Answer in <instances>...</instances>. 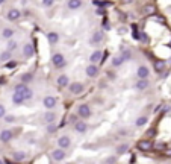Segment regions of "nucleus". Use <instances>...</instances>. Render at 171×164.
Listing matches in <instances>:
<instances>
[{"label":"nucleus","instance_id":"f257e3e1","mask_svg":"<svg viewBox=\"0 0 171 164\" xmlns=\"http://www.w3.org/2000/svg\"><path fill=\"white\" fill-rule=\"evenodd\" d=\"M52 62H53V65H55V67H62V65L65 64L64 55H62V53H56V55H53Z\"/></svg>","mask_w":171,"mask_h":164},{"label":"nucleus","instance_id":"f03ea898","mask_svg":"<svg viewBox=\"0 0 171 164\" xmlns=\"http://www.w3.org/2000/svg\"><path fill=\"white\" fill-rule=\"evenodd\" d=\"M70 91H71L73 94H80V93L84 91V85L79 84V82H74V84L70 85Z\"/></svg>","mask_w":171,"mask_h":164},{"label":"nucleus","instance_id":"7ed1b4c3","mask_svg":"<svg viewBox=\"0 0 171 164\" xmlns=\"http://www.w3.org/2000/svg\"><path fill=\"white\" fill-rule=\"evenodd\" d=\"M55 105H56V99H55L53 96H47V97L44 99V106H45L47 110L55 108Z\"/></svg>","mask_w":171,"mask_h":164},{"label":"nucleus","instance_id":"20e7f679","mask_svg":"<svg viewBox=\"0 0 171 164\" xmlns=\"http://www.w3.org/2000/svg\"><path fill=\"white\" fill-rule=\"evenodd\" d=\"M79 116L84 117V119H86V117L91 116V110H89L88 105H80V106H79Z\"/></svg>","mask_w":171,"mask_h":164},{"label":"nucleus","instance_id":"39448f33","mask_svg":"<svg viewBox=\"0 0 171 164\" xmlns=\"http://www.w3.org/2000/svg\"><path fill=\"white\" fill-rule=\"evenodd\" d=\"M64 157H65V152L62 151V147H59L58 151H55V152L52 154V158H53L55 161H62Z\"/></svg>","mask_w":171,"mask_h":164},{"label":"nucleus","instance_id":"423d86ee","mask_svg":"<svg viewBox=\"0 0 171 164\" xmlns=\"http://www.w3.org/2000/svg\"><path fill=\"white\" fill-rule=\"evenodd\" d=\"M138 147H139L141 151H144V152H148L153 146H151V143H150L148 140H142V141H139V143H138Z\"/></svg>","mask_w":171,"mask_h":164},{"label":"nucleus","instance_id":"0eeeda50","mask_svg":"<svg viewBox=\"0 0 171 164\" xmlns=\"http://www.w3.org/2000/svg\"><path fill=\"white\" fill-rule=\"evenodd\" d=\"M20 11L18 9H11L9 12H8V20H11V21H14V20H18L20 18Z\"/></svg>","mask_w":171,"mask_h":164},{"label":"nucleus","instance_id":"6e6552de","mask_svg":"<svg viewBox=\"0 0 171 164\" xmlns=\"http://www.w3.org/2000/svg\"><path fill=\"white\" fill-rule=\"evenodd\" d=\"M136 75H138L139 79H147L148 78V69L147 67H139L138 72H136Z\"/></svg>","mask_w":171,"mask_h":164},{"label":"nucleus","instance_id":"1a4fd4ad","mask_svg":"<svg viewBox=\"0 0 171 164\" xmlns=\"http://www.w3.org/2000/svg\"><path fill=\"white\" fill-rule=\"evenodd\" d=\"M11 138H12V132H11V131H2V132H0V140H2L3 143L11 141Z\"/></svg>","mask_w":171,"mask_h":164},{"label":"nucleus","instance_id":"9d476101","mask_svg":"<svg viewBox=\"0 0 171 164\" xmlns=\"http://www.w3.org/2000/svg\"><path fill=\"white\" fill-rule=\"evenodd\" d=\"M70 143H71V141H70V138H68V137H65V135H64V137H61V138L58 140V144H59V147H62V149H67V147L70 146Z\"/></svg>","mask_w":171,"mask_h":164},{"label":"nucleus","instance_id":"9b49d317","mask_svg":"<svg viewBox=\"0 0 171 164\" xmlns=\"http://www.w3.org/2000/svg\"><path fill=\"white\" fill-rule=\"evenodd\" d=\"M23 55H24L26 58H30V56L34 55V46H32V44H26L24 49H23Z\"/></svg>","mask_w":171,"mask_h":164},{"label":"nucleus","instance_id":"f8f14e48","mask_svg":"<svg viewBox=\"0 0 171 164\" xmlns=\"http://www.w3.org/2000/svg\"><path fill=\"white\" fill-rule=\"evenodd\" d=\"M97 73H98V70H97V65H94V64H91V65L86 69V75H88L89 78L97 76Z\"/></svg>","mask_w":171,"mask_h":164},{"label":"nucleus","instance_id":"ddd939ff","mask_svg":"<svg viewBox=\"0 0 171 164\" xmlns=\"http://www.w3.org/2000/svg\"><path fill=\"white\" fill-rule=\"evenodd\" d=\"M12 102H14V103H17V105L23 103V102H24L23 94H21V93H18V91H15V93H14V96H12Z\"/></svg>","mask_w":171,"mask_h":164},{"label":"nucleus","instance_id":"4468645a","mask_svg":"<svg viewBox=\"0 0 171 164\" xmlns=\"http://www.w3.org/2000/svg\"><path fill=\"white\" fill-rule=\"evenodd\" d=\"M89 61L92 62V64H95V62H98V61H102V52L100 50H95L92 55H91V58H89Z\"/></svg>","mask_w":171,"mask_h":164},{"label":"nucleus","instance_id":"2eb2a0df","mask_svg":"<svg viewBox=\"0 0 171 164\" xmlns=\"http://www.w3.org/2000/svg\"><path fill=\"white\" fill-rule=\"evenodd\" d=\"M74 129H76V132H79V134H84V132L86 131L85 122H76V123H74Z\"/></svg>","mask_w":171,"mask_h":164},{"label":"nucleus","instance_id":"dca6fc26","mask_svg":"<svg viewBox=\"0 0 171 164\" xmlns=\"http://www.w3.org/2000/svg\"><path fill=\"white\" fill-rule=\"evenodd\" d=\"M80 6H82V2L80 0H68V8L74 11V9H79Z\"/></svg>","mask_w":171,"mask_h":164},{"label":"nucleus","instance_id":"f3484780","mask_svg":"<svg viewBox=\"0 0 171 164\" xmlns=\"http://www.w3.org/2000/svg\"><path fill=\"white\" fill-rule=\"evenodd\" d=\"M47 40H48L50 44H55V43H58V40H59V35L56 32H50V34H47Z\"/></svg>","mask_w":171,"mask_h":164},{"label":"nucleus","instance_id":"a211bd4d","mask_svg":"<svg viewBox=\"0 0 171 164\" xmlns=\"http://www.w3.org/2000/svg\"><path fill=\"white\" fill-rule=\"evenodd\" d=\"M147 87H148V81H147V79H141L139 82L135 84V88H136V90H145Z\"/></svg>","mask_w":171,"mask_h":164},{"label":"nucleus","instance_id":"6ab92c4d","mask_svg":"<svg viewBox=\"0 0 171 164\" xmlns=\"http://www.w3.org/2000/svg\"><path fill=\"white\" fill-rule=\"evenodd\" d=\"M102 40H103V32H95L92 35V38H91V43L92 44H97V43H100Z\"/></svg>","mask_w":171,"mask_h":164},{"label":"nucleus","instance_id":"aec40b11","mask_svg":"<svg viewBox=\"0 0 171 164\" xmlns=\"http://www.w3.org/2000/svg\"><path fill=\"white\" fill-rule=\"evenodd\" d=\"M155 11H156V8H155L153 5H147V6H144V11H142V12H144L145 15H153Z\"/></svg>","mask_w":171,"mask_h":164},{"label":"nucleus","instance_id":"412c9836","mask_svg":"<svg viewBox=\"0 0 171 164\" xmlns=\"http://www.w3.org/2000/svg\"><path fill=\"white\" fill-rule=\"evenodd\" d=\"M164 69H165V61L159 59V61L155 62V70L156 72H164Z\"/></svg>","mask_w":171,"mask_h":164},{"label":"nucleus","instance_id":"4be33fe9","mask_svg":"<svg viewBox=\"0 0 171 164\" xmlns=\"http://www.w3.org/2000/svg\"><path fill=\"white\" fill-rule=\"evenodd\" d=\"M58 85H59V87H67V85H68V78H67L65 75H61V76L58 78Z\"/></svg>","mask_w":171,"mask_h":164},{"label":"nucleus","instance_id":"5701e85b","mask_svg":"<svg viewBox=\"0 0 171 164\" xmlns=\"http://www.w3.org/2000/svg\"><path fill=\"white\" fill-rule=\"evenodd\" d=\"M27 88H29V87H27L24 82H23V84H18V85H15V91H18V93H21V94H23V93H24Z\"/></svg>","mask_w":171,"mask_h":164},{"label":"nucleus","instance_id":"b1692460","mask_svg":"<svg viewBox=\"0 0 171 164\" xmlns=\"http://www.w3.org/2000/svg\"><path fill=\"white\" fill-rule=\"evenodd\" d=\"M24 158H26V154L24 152H15L14 154V160L15 161H24Z\"/></svg>","mask_w":171,"mask_h":164},{"label":"nucleus","instance_id":"393cba45","mask_svg":"<svg viewBox=\"0 0 171 164\" xmlns=\"http://www.w3.org/2000/svg\"><path fill=\"white\" fill-rule=\"evenodd\" d=\"M124 62V59H123V56H115L114 59H112V64L115 65V67H118V65H121Z\"/></svg>","mask_w":171,"mask_h":164},{"label":"nucleus","instance_id":"a878e982","mask_svg":"<svg viewBox=\"0 0 171 164\" xmlns=\"http://www.w3.org/2000/svg\"><path fill=\"white\" fill-rule=\"evenodd\" d=\"M32 96H34V91H32L30 88H27V90L23 93V97H24V100H29V99H32Z\"/></svg>","mask_w":171,"mask_h":164},{"label":"nucleus","instance_id":"bb28decb","mask_svg":"<svg viewBox=\"0 0 171 164\" xmlns=\"http://www.w3.org/2000/svg\"><path fill=\"white\" fill-rule=\"evenodd\" d=\"M9 58H11V50H6L0 55V61H8Z\"/></svg>","mask_w":171,"mask_h":164},{"label":"nucleus","instance_id":"cd10ccee","mask_svg":"<svg viewBox=\"0 0 171 164\" xmlns=\"http://www.w3.org/2000/svg\"><path fill=\"white\" fill-rule=\"evenodd\" d=\"M2 35H3V38H11V37L14 35V31H12V29H5Z\"/></svg>","mask_w":171,"mask_h":164},{"label":"nucleus","instance_id":"c85d7f7f","mask_svg":"<svg viewBox=\"0 0 171 164\" xmlns=\"http://www.w3.org/2000/svg\"><path fill=\"white\" fill-rule=\"evenodd\" d=\"M44 119L47 120V123H53V120H55V114H53V113H47V114L44 116Z\"/></svg>","mask_w":171,"mask_h":164},{"label":"nucleus","instance_id":"c756f323","mask_svg":"<svg viewBox=\"0 0 171 164\" xmlns=\"http://www.w3.org/2000/svg\"><path fill=\"white\" fill-rule=\"evenodd\" d=\"M127 151H129V144H121V146L117 149V152H118V154H126Z\"/></svg>","mask_w":171,"mask_h":164},{"label":"nucleus","instance_id":"7c9ffc66","mask_svg":"<svg viewBox=\"0 0 171 164\" xmlns=\"http://www.w3.org/2000/svg\"><path fill=\"white\" fill-rule=\"evenodd\" d=\"M145 123H147V117L142 116V117H139V119L136 120V126H144Z\"/></svg>","mask_w":171,"mask_h":164},{"label":"nucleus","instance_id":"2f4dec72","mask_svg":"<svg viewBox=\"0 0 171 164\" xmlns=\"http://www.w3.org/2000/svg\"><path fill=\"white\" fill-rule=\"evenodd\" d=\"M30 79H32V75H30V73H27V75H23V76H21V81L24 82V84H27Z\"/></svg>","mask_w":171,"mask_h":164},{"label":"nucleus","instance_id":"473e14b6","mask_svg":"<svg viewBox=\"0 0 171 164\" xmlns=\"http://www.w3.org/2000/svg\"><path fill=\"white\" fill-rule=\"evenodd\" d=\"M121 56H123V59H124V61H129V59H130V52H129V50H123Z\"/></svg>","mask_w":171,"mask_h":164},{"label":"nucleus","instance_id":"72a5a7b5","mask_svg":"<svg viewBox=\"0 0 171 164\" xmlns=\"http://www.w3.org/2000/svg\"><path fill=\"white\" fill-rule=\"evenodd\" d=\"M55 131H56V126L52 125V123H48V126H47V132H48V134H53Z\"/></svg>","mask_w":171,"mask_h":164},{"label":"nucleus","instance_id":"f704fd0d","mask_svg":"<svg viewBox=\"0 0 171 164\" xmlns=\"http://www.w3.org/2000/svg\"><path fill=\"white\" fill-rule=\"evenodd\" d=\"M15 47H17V43H15V41H9V44H8V50H15Z\"/></svg>","mask_w":171,"mask_h":164},{"label":"nucleus","instance_id":"c9c22d12","mask_svg":"<svg viewBox=\"0 0 171 164\" xmlns=\"http://www.w3.org/2000/svg\"><path fill=\"white\" fill-rule=\"evenodd\" d=\"M15 65H17L15 61H9V62H6V67H8V69H14Z\"/></svg>","mask_w":171,"mask_h":164},{"label":"nucleus","instance_id":"e433bc0d","mask_svg":"<svg viewBox=\"0 0 171 164\" xmlns=\"http://www.w3.org/2000/svg\"><path fill=\"white\" fill-rule=\"evenodd\" d=\"M165 149V143H158L156 144V151H164Z\"/></svg>","mask_w":171,"mask_h":164},{"label":"nucleus","instance_id":"4c0bfd02","mask_svg":"<svg viewBox=\"0 0 171 164\" xmlns=\"http://www.w3.org/2000/svg\"><path fill=\"white\" fill-rule=\"evenodd\" d=\"M147 135H148V137H155V135H156V129H148Z\"/></svg>","mask_w":171,"mask_h":164},{"label":"nucleus","instance_id":"58836bf2","mask_svg":"<svg viewBox=\"0 0 171 164\" xmlns=\"http://www.w3.org/2000/svg\"><path fill=\"white\" fill-rule=\"evenodd\" d=\"M103 28H105L106 31H109V29H111V24L108 23V20H105V21H103Z\"/></svg>","mask_w":171,"mask_h":164},{"label":"nucleus","instance_id":"ea45409f","mask_svg":"<svg viewBox=\"0 0 171 164\" xmlns=\"http://www.w3.org/2000/svg\"><path fill=\"white\" fill-rule=\"evenodd\" d=\"M14 120H15V117H14V116H6V122L8 123H12Z\"/></svg>","mask_w":171,"mask_h":164},{"label":"nucleus","instance_id":"a19ab883","mask_svg":"<svg viewBox=\"0 0 171 164\" xmlns=\"http://www.w3.org/2000/svg\"><path fill=\"white\" fill-rule=\"evenodd\" d=\"M70 122L76 123V122H77V116H74V114H73V116H70Z\"/></svg>","mask_w":171,"mask_h":164},{"label":"nucleus","instance_id":"79ce46f5","mask_svg":"<svg viewBox=\"0 0 171 164\" xmlns=\"http://www.w3.org/2000/svg\"><path fill=\"white\" fill-rule=\"evenodd\" d=\"M3 116H5V106L0 105V117H3Z\"/></svg>","mask_w":171,"mask_h":164},{"label":"nucleus","instance_id":"37998d69","mask_svg":"<svg viewBox=\"0 0 171 164\" xmlns=\"http://www.w3.org/2000/svg\"><path fill=\"white\" fill-rule=\"evenodd\" d=\"M43 3L45 5V6H50V5L53 3V0H43Z\"/></svg>","mask_w":171,"mask_h":164},{"label":"nucleus","instance_id":"c03bdc74","mask_svg":"<svg viewBox=\"0 0 171 164\" xmlns=\"http://www.w3.org/2000/svg\"><path fill=\"white\" fill-rule=\"evenodd\" d=\"M95 12H97L98 15H103V14H105V9H103V8H100V9H97Z\"/></svg>","mask_w":171,"mask_h":164},{"label":"nucleus","instance_id":"a18cd8bd","mask_svg":"<svg viewBox=\"0 0 171 164\" xmlns=\"http://www.w3.org/2000/svg\"><path fill=\"white\" fill-rule=\"evenodd\" d=\"M156 20H158L159 23H162V24L165 23V18H164V17H156Z\"/></svg>","mask_w":171,"mask_h":164},{"label":"nucleus","instance_id":"49530a36","mask_svg":"<svg viewBox=\"0 0 171 164\" xmlns=\"http://www.w3.org/2000/svg\"><path fill=\"white\" fill-rule=\"evenodd\" d=\"M118 32H120V34H126V29H124V28H121V29H120Z\"/></svg>","mask_w":171,"mask_h":164},{"label":"nucleus","instance_id":"de8ad7c7","mask_svg":"<svg viewBox=\"0 0 171 164\" xmlns=\"http://www.w3.org/2000/svg\"><path fill=\"white\" fill-rule=\"evenodd\" d=\"M106 163H115V158H111V160H106Z\"/></svg>","mask_w":171,"mask_h":164},{"label":"nucleus","instance_id":"09e8293b","mask_svg":"<svg viewBox=\"0 0 171 164\" xmlns=\"http://www.w3.org/2000/svg\"><path fill=\"white\" fill-rule=\"evenodd\" d=\"M3 82H5V78H0V85H2Z\"/></svg>","mask_w":171,"mask_h":164},{"label":"nucleus","instance_id":"8fccbe9b","mask_svg":"<svg viewBox=\"0 0 171 164\" xmlns=\"http://www.w3.org/2000/svg\"><path fill=\"white\" fill-rule=\"evenodd\" d=\"M167 155H168V157H170V158H171V149H170V151H168V152H167Z\"/></svg>","mask_w":171,"mask_h":164},{"label":"nucleus","instance_id":"3c124183","mask_svg":"<svg viewBox=\"0 0 171 164\" xmlns=\"http://www.w3.org/2000/svg\"><path fill=\"white\" fill-rule=\"evenodd\" d=\"M3 2H5V0H0V5H2V3H3Z\"/></svg>","mask_w":171,"mask_h":164},{"label":"nucleus","instance_id":"603ef678","mask_svg":"<svg viewBox=\"0 0 171 164\" xmlns=\"http://www.w3.org/2000/svg\"><path fill=\"white\" fill-rule=\"evenodd\" d=\"M0 163H2V160H0Z\"/></svg>","mask_w":171,"mask_h":164}]
</instances>
